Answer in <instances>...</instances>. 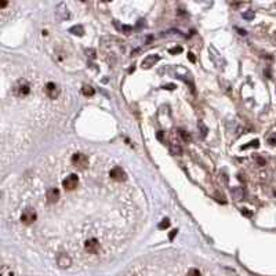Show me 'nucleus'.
<instances>
[{
    "instance_id": "12",
    "label": "nucleus",
    "mask_w": 276,
    "mask_h": 276,
    "mask_svg": "<svg viewBox=\"0 0 276 276\" xmlns=\"http://www.w3.org/2000/svg\"><path fill=\"white\" fill-rule=\"evenodd\" d=\"M0 276H15V272L11 269V266L8 265H3L2 271H0Z\"/></svg>"
},
{
    "instance_id": "17",
    "label": "nucleus",
    "mask_w": 276,
    "mask_h": 276,
    "mask_svg": "<svg viewBox=\"0 0 276 276\" xmlns=\"http://www.w3.org/2000/svg\"><path fill=\"white\" fill-rule=\"evenodd\" d=\"M180 136L182 137V140L185 141V142H189V141H191V136H189L185 130H180Z\"/></svg>"
},
{
    "instance_id": "8",
    "label": "nucleus",
    "mask_w": 276,
    "mask_h": 276,
    "mask_svg": "<svg viewBox=\"0 0 276 276\" xmlns=\"http://www.w3.org/2000/svg\"><path fill=\"white\" fill-rule=\"evenodd\" d=\"M44 90H46V94H47V97L50 98V100H55V98H58V96H60V88H58V86L53 82L47 83Z\"/></svg>"
},
{
    "instance_id": "7",
    "label": "nucleus",
    "mask_w": 276,
    "mask_h": 276,
    "mask_svg": "<svg viewBox=\"0 0 276 276\" xmlns=\"http://www.w3.org/2000/svg\"><path fill=\"white\" fill-rule=\"evenodd\" d=\"M84 248H86V251H87V253L97 254L98 251H100V248H101V243L97 240L96 238H91V239H88V240H86Z\"/></svg>"
},
{
    "instance_id": "13",
    "label": "nucleus",
    "mask_w": 276,
    "mask_h": 276,
    "mask_svg": "<svg viewBox=\"0 0 276 276\" xmlns=\"http://www.w3.org/2000/svg\"><path fill=\"white\" fill-rule=\"evenodd\" d=\"M82 93L84 94L86 97H93L94 93H96V90L93 88V86H88V84H84L82 88Z\"/></svg>"
},
{
    "instance_id": "9",
    "label": "nucleus",
    "mask_w": 276,
    "mask_h": 276,
    "mask_svg": "<svg viewBox=\"0 0 276 276\" xmlns=\"http://www.w3.org/2000/svg\"><path fill=\"white\" fill-rule=\"evenodd\" d=\"M159 60H160V57H159L158 54H151L146 58H144V61L141 62V66H142L144 69H149V68H152V66H155V64L158 62Z\"/></svg>"
},
{
    "instance_id": "20",
    "label": "nucleus",
    "mask_w": 276,
    "mask_h": 276,
    "mask_svg": "<svg viewBox=\"0 0 276 276\" xmlns=\"http://www.w3.org/2000/svg\"><path fill=\"white\" fill-rule=\"evenodd\" d=\"M243 18H244V20H253V18H254V11H246V13H243Z\"/></svg>"
},
{
    "instance_id": "15",
    "label": "nucleus",
    "mask_w": 276,
    "mask_h": 276,
    "mask_svg": "<svg viewBox=\"0 0 276 276\" xmlns=\"http://www.w3.org/2000/svg\"><path fill=\"white\" fill-rule=\"evenodd\" d=\"M170 151H171L173 155H181V153H182L181 146L177 145V144H170Z\"/></svg>"
},
{
    "instance_id": "10",
    "label": "nucleus",
    "mask_w": 276,
    "mask_h": 276,
    "mask_svg": "<svg viewBox=\"0 0 276 276\" xmlns=\"http://www.w3.org/2000/svg\"><path fill=\"white\" fill-rule=\"evenodd\" d=\"M55 15H57L60 20H68L69 18V13H68V7H66L64 3H61V4L57 6V8H55Z\"/></svg>"
},
{
    "instance_id": "4",
    "label": "nucleus",
    "mask_w": 276,
    "mask_h": 276,
    "mask_svg": "<svg viewBox=\"0 0 276 276\" xmlns=\"http://www.w3.org/2000/svg\"><path fill=\"white\" fill-rule=\"evenodd\" d=\"M78 185H79L78 174H69L62 180V186L65 191H73V189L78 188Z\"/></svg>"
},
{
    "instance_id": "26",
    "label": "nucleus",
    "mask_w": 276,
    "mask_h": 276,
    "mask_svg": "<svg viewBox=\"0 0 276 276\" xmlns=\"http://www.w3.org/2000/svg\"><path fill=\"white\" fill-rule=\"evenodd\" d=\"M257 162H258L261 166H265V160L264 159H261V158H257Z\"/></svg>"
},
{
    "instance_id": "6",
    "label": "nucleus",
    "mask_w": 276,
    "mask_h": 276,
    "mask_svg": "<svg viewBox=\"0 0 276 276\" xmlns=\"http://www.w3.org/2000/svg\"><path fill=\"white\" fill-rule=\"evenodd\" d=\"M109 177H110V180L116 181V182H122V181H126V178H127V174L124 173V170L122 167L116 166V167L110 168Z\"/></svg>"
},
{
    "instance_id": "27",
    "label": "nucleus",
    "mask_w": 276,
    "mask_h": 276,
    "mask_svg": "<svg viewBox=\"0 0 276 276\" xmlns=\"http://www.w3.org/2000/svg\"><path fill=\"white\" fill-rule=\"evenodd\" d=\"M176 234H177V231H176V229H174V231H171V234H170V239H171V240H173V239H174V236H176Z\"/></svg>"
},
{
    "instance_id": "14",
    "label": "nucleus",
    "mask_w": 276,
    "mask_h": 276,
    "mask_svg": "<svg viewBox=\"0 0 276 276\" xmlns=\"http://www.w3.org/2000/svg\"><path fill=\"white\" fill-rule=\"evenodd\" d=\"M69 32L70 33H73V35H78V36H82L83 33H84V28H83L82 25H75V26H72L69 29Z\"/></svg>"
},
{
    "instance_id": "16",
    "label": "nucleus",
    "mask_w": 276,
    "mask_h": 276,
    "mask_svg": "<svg viewBox=\"0 0 276 276\" xmlns=\"http://www.w3.org/2000/svg\"><path fill=\"white\" fill-rule=\"evenodd\" d=\"M232 195H234V198L236 200H240V199L243 198V191L239 188H235V189H232Z\"/></svg>"
},
{
    "instance_id": "3",
    "label": "nucleus",
    "mask_w": 276,
    "mask_h": 276,
    "mask_svg": "<svg viewBox=\"0 0 276 276\" xmlns=\"http://www.w3.org/2000/svg\"><path fill=\"white\" fill-rule=\"evenodd\" d=\"M13 91L17 97H26L30 93V84L28 83L25 79L22 80H18L15 83V86L13 87Z\"/></svg>"
},
{
    "instance_id": "22",
    "label": "nucleus",
    "mask_w": 276,
    "mask_h": 276,
    "mask_svg": "<svg viewBox=\"0 0 276 276\" xmlns=\"http://www.w3.org/2000/svg\"><path fill=\"white\" fill-rule=\"evenodd\" d=\"M268 144H271V145H276V133H274L272 136H269Z\"/></svg>"
},
{
    "instance_id": "19",
    "label": "nucleus",
    "mask_w": 276,
    "mask_h": 276,
    "mask_svg": "<svg viewBox=\"0 0 276 276\" xmlns=\"http://www.w3.org/2000/svg\"><path fill=\"white\" fill-rule=\"evenodd\" d=\"M186 276H202V274H200L199 269L192 268V269H189V271H188V275H186Z\"/></svg>"
},
{
    "instance_id": "11",
    "label": "nucleus",
    "mask_w": 276,
    "mask_h": 276,
    "mask_svg": "<svg viewBox=\"0 0 276 276\" xmlns=\"http://www.w3.org/2000/svg\"><path fill=\"white\" fill-rule=\"evenodd\" d=\"M57 262L58 265H60V268H69L70 265H72V260H70V257L68 256V254H60L57 258Z\"/></svg>"
},
{
    "instance_id": "25",
    "label": "nucleus",
    "mask_w": 276,
    "mask_h": 276,
    "mask_svg": "<svg viewBox=\"0 0 276 276\" xmlns=\"http://www.w3.org/2000/svg\"><path fill=\"white\" fill-rule=\"evenodd\" d=\"M242 214H244L246 217H251V213L248 211V208H242Z\"/></svg>"
},
{
    "instance_id": "21",
    "label": "nucleus",
    "mask_w": 276,
    "mask_h": 276,
    "mask_svg": "<svg viewBox=\"0 0 276 276\" xmlns=\"http://www.w3.org/2000/svg\"><path fill=\"white\" fill-rule=\"evenodd\" d=\"M168 225H170V221L166 218V220H163L160 224H159V228H160V229H164V228H167Z\"/></svg>"
},
{
    "instance_id": "1",
    "label": "nucleus",
    "mask_w": 276,
    "mask_h": 276,
    "mask_svg": "<svg viewBox=\"0 0 276 276\" xmlns=\"http://www.w3.org/2000/svg\"><path fill=\"white\" fill-rule=\"evenodd\" d=\"M70 163H72L73 167L79 168V170H86V168L88 167V163H90V160H88L87 155H84V153H73L72 158H70Z\"/></svg>"
},
{
    "instance_id": "2",
    "label": "nucleus",
    "mask_w": 276,
    "mask_h": 276,
    "mask_svg": "<svg viewBox=\"0 0 276 276\" xmlns=\"http://www.w3.org/2000/svg\"><path fill=\"white\" fill-rule=\"evenodd\" d=\"M36 220H38V213H36L35 208H30V207L22 210V213L20 216V221L24 225H32Z\"/></svg>"
},
{
    "instance_id": "23",
    "label": "nucleus",
    "mask_w": 276,
    "mask_h": 276,
    "mask_svg": "<svg viewBox=\"0 0 276 276\" xmlns=\"http://www.w3.org/2000/svg\"><path fill=\"white\" fill-rule=\"evenodd\" d=\"M170 53H171V54L182 53V47H173V48H170Z\"/></svg>"
},
{
    "instance_id": "29",
    "label": "nucleus",
    "mask_w": 276,
    "mask_h": 276,
    "mask_svg": "<svg viewBox=\"0 0 276 276\" xmlns=\"http://www.w3.org/2000/svg\"><path fill=\"white\" fill-rule=\"evenodd\" d=\"M189 60H191L192 62H195V57H193V54H189Z\"/></svg>"
},
{
    "instance_id": "24",
    "label": "nucleus",
    "mask_w": 276,
    "mask_h": 276,
    "mask_svg": "<svg viewBox=\"0 0 276 276\" xmlns=\"http://www.w3.org/2000/svg\"><path fill=\"white\" fill-rule=\"evenodd\" d=\"M86 53H87V55H88V57H90V58H94V57H96V51H94L93 48H90V50H87V51H86Z\"/></svg>"
},
{
    "instance_id": "28",
    "label": "nucleus",
    "mask_w": 276,
    "mask_h": 276,
    "mask_svg": "<svg viewBox=\"0 0 276 276\" xmlns=\"http://www.w3.org/2000/svg\"><path fill=\"white\" fill-rule=\"evenodd\" d=\"M158 138H159V140H162V138H163V131H159V133H158Z\"/></svg>"
},
{
    "instance_id": "5",
    "label": "nucleus",
    "mask_w": 276,
    "mask_h": 276,
    "mask_svg": "<svg viewBox=\"0 0 276 276\" xmlns=\"http://www.w3.org/2000/svg\"><path fill=\"white\" fill-rule=\"evenodd\" d=\"M60 196H61L60 189L57 186H51V188H48L46 191V202L48 204H55L58 202V199H60Z\"/></svg>"
},
{
    "instance_id": "18",
    "label": "nucleus",
    "mask_w": 276,
    "mask_h": 276,
    "mask_svg": "<svg viewBox=\"0 0 276 276\" xmlns=\"http://www.w3.org/2000/svg\"><path fill=\"white\" fill-rule=\"evenodd\" d=\"M258 145H260V141H258V140H254V141H251L248 145L242 146V149H247V148H251V146H254V148H258Z\"/></svg>"
}]
</instances>
